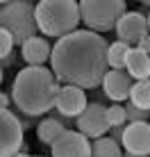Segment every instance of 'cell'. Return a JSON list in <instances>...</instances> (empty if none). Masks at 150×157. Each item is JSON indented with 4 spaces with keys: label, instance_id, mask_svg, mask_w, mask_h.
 Instances as JSON below:
<instances>
[{
    "label": "cell",
    "instance_id": "obj_1",
    "mask_svg": "<svg viewBox=\"0 0 150 157\" xmlns=\"http://www.w3.org/2000/svg\"><path fill=\"white\" fill-rule=\"evenodd\" d=\"M109 43L100 32L75 30L71 34L57 39L52 46L50 66L64 84H77L82 89L103 86V80L109 71L107 59Z\"/></svg>",
    "mask_w": 150,
    "mask_h": 157
},
{
    "label": "cell",
    "instance_id": "obj_2",
    "mask_svg": "<svg viewBox=\"0 0 150 157\" xmlns=\"http://www.w3.org/2000/svg\"><path fill=\"white\" fill-rule=\"evenodd\" d=\"M62 80L48 66H25L12 82V100L16 109L30 116H41L55 109Z\"/></svg>",
    "mask_w": 150,
    "mask_h": 157
},
{
    "label": "cell",
    "instance_id": "obj_3",
    "mask_svg": "<svg viewBox=\"0 0 150 157\" xmlns=\"http://www.w3.org/2000/svg\"><path fill=\"white\" fill-rule=\"evenodd\" d=\"M82 12L77 0H39L36 2V23L39 32L48 39H62L77 30Z\"/></svg>",
    "mask_w": 150,
    "mask_h": 157
},
{
    "label": "cell",
    "instance_id": "obj_4",
    "mask_svg": "<svg viewBox=\"0 0 150 157\" xmlns=\"http://www.w3.org/2000/svg\"><path fill=\"white\" fill-rule=\"evenodd\" d=\"M0 28L9 30L16 39V46H23L30 36L39 32L36 7L32 0H9L0 7Z\"/></svg>",
    "mask_w": 150,
    "mask_h": 157
},
{
    "label": "cell",
    "instance_id": "obj_5",
    "mask_svg": "<svg viewBox=\"0 0 150 157\" xmlns=\"http://www.w3.org/2000/svg\"><path fill=\"white\" fill-rule=\"evenodd\" d=\"M125 0H80L82 23L93 32H111L116 23L127 12Z\"/></svg>",
    "mask_w": 150,
    "mask_h": 157
},
{
    "label": "cell",
    "instance_id": "obj_6",
    "mask_svg": "<svg viewBox=\"0 0 150 157\" xmlns=\"http://www.w3.org/2000/svg\"><path fill=\"white\" fill-rule=\"evenodd\" d=\"M23 123L16 112L2 109L0 114V157H14L23 150Z\"/></svg>",
    "mask_w": 150,
    "mask_h": 157
},
{
    "label": "cell",
    "instance_id": "obj_7",
    "mask_svg": "<svg viewBox=\"0 0 150 157\" xmlns=\"http://www.w3.org/2000/svg\"><path fill=\"white\" fill-rule=\"evenodd\" d=\"M52 157H91L93 141L84 132H75V130H64L59 137L50 144Z\"/></svg>",
    "mask_w": 150,
    "mask_h": 157
},
{
    "label": "cell",
    "instance_id": "obj_8",
    "mask_svg": "<svg viewBox=\"0 0 150 157\" xmlns=\"http://www.w3.org/2000/svg\"><path fill=\"white\" fill-rule=\"evenodd\" d=\"M75 123H77V130L84 132L89 139L105 137L107 130H111L109 121H107V107L100 105V102H89L87 109L75 118Z\"/></svg>",
    "mask_w": 150,
    "mask_h": 157
},
{
    "label": "cell",
    "instance_id": "obj_9",
    "mask_svg": "<svg viewBox=\"0 0 150 157\" xmlns=\"http://www.w3.org/2000/svg\"><path fill=\"white\" fill-rule=\"evenodd\" d=\"M116 36L121 41L137 46L143 36L150 34V25H148V16H143V12H125L121 16V21L116 23Z\"/></svg>",
    "mask_w": 150,
    "mask_h": 157
},
{
    "label": "cell",
    "instance_id": "obj_10",
    "mask_svg": "<svg viewBox=\"0 0 150 157\" xmlns=\"http://www.w3.org/2000/svg\"><path fill=\"white\" fill-rule=\"evenodd\" d=\"M134 82L137 80L130 75L127 68H109L107 75H105V80H103V94L114 102L130 100Z\"/></svg>",
    "mask_w": 150,
    "mask_h": 157
},
{
    "label": "cell",
    "instance_id": "obj_11",
    "mask_svg": "<svg viewBox=\"0 0 150 157\" xmlns=\"http://www.w3.org/2000/svg\"><path fill=\"white\" fill-rule=\"evenodd\" d=\"M84 91H87V89H82V86H77V84H64L59 89V94H57L55 109L62 112L64 116L77 118L84 109H87V105H89Z\"/></svg>",
    "mask_w": 150,
    "mask_h": 157
},
{
    "label": "cell",
    "instance_id": "obj_12",
    "mask_svg": "<svg viewBox=\"0 0 150 157\" xmlns=\"http://www.w3.org/2000/svg\"><path fill=\"white\" fill-rule=\"evenodd\" d=\"M123 148L134 155H150V123L134 121L125 125V134L121 139Z\"/></svg>",
    "mask_w": 150,
    "mask_h": 157
},
{
    "label": "cell",
    "instance_id": "obj_13",
    "mask_svg": "<svg viewBox=\"0 0 150 157\" xmlns=\"http://www.w3.org/2000/svg\"><path fill=\"white\" fill-rule=\"evenodd\" d=\"M21 57L25 59V64L30 66H43L46 62H50L52 57V46L48 41V36H30L28 41L21 46Z\"/></svg>",
    "mask_w": 150,
    "mask_h": 157
},
{
    "label": "cell",
    "instance_id": "obj_14",
    "mask_svg": "<svg viewBox=\"0 0 150 157\" xmlns=\"http://www.w3.org/2000/svg\"><path fill=\"white\" fill-rule=\"evenodd\" d=\"M125 68L130 71V75L134 80H146L150 78V52L141 50V48H130V55H127V64Z\"/></svg>",
    "mask_w": 150,
    "mask_h": 157
},
{
    "label": "cell",
    "instance_id": "obj_15",
    "mask_svg": "<svg viewBox=\"0 0 150 157\" xmlns=\"http://www.w3.org/2000/svg\"><path fill=\"white\" fill-rule=\"evenodd\" d=\"M64 130H68V128L64 125V123H62L55 114H50V116H46L43 121L36 125V137H39L41 144H48V146H50V144L64 132Z\"/></svg>",
    "mask_w": 150,
    "mask_h": 157
},
{
    "label": "cell",
    "instance_id": "obj_16",
    "mask_svg": "<svg viewBox=\"0 0 150 157\" xmlns=\"http://www.w3.org/2000/svg\"><path fill=\"white\" fill-rule=\"evenodd\" d=\"M121 141L114 137H98L93 141V150H91V157H123Z\"/></svg>",
    "mask_w": 150,
    "mask_h": 157
},
{
    "label": "cell",
    "instance_id": "obj_17",
    "mask_svg": "<svg viewBox=\"0 0 150 157\" xmlns=\"http://www.w3.org/2000/svg\"><path fill=\"white\" fill-rule=\"evenodd\" d=\"M130 43L116 39L114 43H109V50H107V59H109V68H125L127 64V55H130Z\"/></svg>",
    "mask_w": 150,
    "mask_h": 157
},
{
    "label": "cell",
    "instance_id": "obj_18",
    "mask_svg": "<svg viewBox=\"0 0 150 157\" xmlns=\"http://www.w3.org/2000/svg\"><path fill=\"white\" fill-rule=\"evenodd\" d=\"M130 100L134 102L137 107L150 109V78H146V80H137L134 86H132Z\"/></svg>",
    "mask_w": 150,
    "mask_h": 157
},
{
    "label": "cell",
    "instance_id": "obj_19",
    "mask_svg": "<svg viewBox=\"0 0 150 157\" xmlns=\"http://www.w3.org/2000/svg\"><path fill=\"white\" fill-rule=\"evenodd\" d=\"M107 121H109V128H116V125H125L127 121V109L121 105H111L107 107Z\"/></svg>",
    "mask_w": 150,
    "mask_h": 157
},
{
    "label": "cell",
    "instance_id": "obj_20",
    "mask_svg": "<svg viewBox=\"0 0 150 157\" xmlns=\"http://www.w3.org/2000/svg\"><path fill=\"white\" fill-rule=\"evenodd\" d=\"M125 109H127V121H130V123H134V121H150V109L137 107L132 100L125 102Z\"/></svg>",
    "mask_w": 150,
    "mask_h": 157
},
{
    "label": "cell",
    "instance_id": "obj_21",
    "mask_svg": "<svg viewBox=\"0 0 150 157\" xmlns=\"http://www.w3.org/2000/svg\"><path fill=\"white\" fill-rule=\"evenodd\" d=\"M0 39H2V46H0V55L2 57H7V55H12V50L16 48V39H14V34L9 30H0Z\"/></svg>",
    "mask_w": 150,
    "mask_h": 157
},
{
    "label": "cell",
    "instance_id": "obj_22",
    "mask_svg": "<svg viewBox=\"0 0 150 157\" xmlns=\"http://www.w3.org/2000/svg\"><path fill=\"white\" fill-rule=\"evenodd\" d=\"M125 125H127V123H125ZM125 125H116V128H111V137L121 141V139H123V134H125Z\"/></svg>",
    "mask_w": 150,
    "mask_h": 157
},
{
    "label": "cell",
    "instance_id": "obj_23",
    "mask_svg": "<svg viewBox=\"0 0 150 157\" xmlns=\"http://www.w3.org/2000/svg\"><path fill=\"white\" fill-rule=\"evenodd\" d=\"M12 94H2L0 96V105H2V109H9V107H12Z\"/></svg>",
    "mask_w": 150,
    "mask_h": 157
},
{
    "label": "cell",
    "instance_id": "obj_24",
    "mask_svg": "<svg viewBox=\"0 0 150 157\" xmlns=\"http://www.w3.org/2000/svg\"><path fill=\"white\" fill-rule=\"evenodd\" d=\"M137 48H141V50L150 52V34H148V36H143V39H141V41L137 43Z\"/></svg>",
    "mask_w": 150,
    "mask_h": 157
},
{
    "label": "cell",
    "instance_id": "obj_25",
    "mask_svg": "<svg viewBox=\"0 0 150 157\" xmlns=\"http://www.w3.org/2000/svg\"><path fill=\"white\" fill-rule=\"evenodd\" d=\"M18 118H21V123H23V128H25V130L34 125V121H32L34 116H30V114H25V116H18Z\"/></svg>",
    "mask_w": 150,
    "mask_h": 157
},
{
    "label": "cell",
    "instance_id": "obj_26",
    "mask_svg": "<svg viewBox=\"0 0 150 157\" xmlns=\"http://www.w3.org/2000/svg\"><path fill=\"white\" fill-rule=\"evenodd\" d=\"M123 157H150V155H134V153H127V150H125V155H123Z\"/></svg>",
    "mask_w": 150,
    "mask_h": 157
},
{
    "label": "cell",
    "instance_id": "obj_27",
    "mask_svg": "<svg viewBox=\"0 0 150 157\" xmlns=\"http://www.w3.org/2000/svg\"><path fill=\"white\" fill-rule=\"evenodd\" d=\"M14 157H32V155H30V153H25V150H21V153H16Z\"/></svg>",
    "mask_w": 150,
    "mask_h": 157
},
{
    "label": "cell",
    "instance_id": "obj_28",
    "mask_svg": "<svg viewBox=\"0 0 150 157\" xmlns=\"http://www.w3.org/2000/svg\"><path fill=\"white\" fill-rule=\"evenodd\" d=\"M139 2H143V5H148V7H150V0H139Z\"/></svg>",
    "mask_w": 150,
    "mask_h": 157
},
{
    "label": "cell",
    "instance_id": "obj_29",
    "mask_svg": "<svg viewBox=\"0 0 150 157\" xmlns=\"http://www.w3.org/2000/svg\"><path fill=\"white\" fill-rule=\"evenodd\" d=\"M34 157H48V155H34Z\"/></svg>",
    "mask_w": 150,
    "mask_h": 157
},
{
    "label": "cell",
    "instance_id": "obj_30",
    "mask_svg": "<svg viewBox=\"0 0 150 157\" xmlns=\"http://www.w3.org/2000/svg\"><path fill=\"white\" fill-rule=\"evenodd\" d=\"M0 2H2V5H5V2H9V0H0Z\"/></svg>",
    "mask_w": 150,
    "mask_h": 157
},
{
    "label": "cell",
    "instance_id": "obj_31",
    "mask_svg": "<svg viewBox=\"0 0 150 157\" xmlns=\"http://www.w3.org/2000/svg\"><path fill=\"white\" fill-rule=\"evenodd\" d=\"M148 25H150V14H148Z\"/></svg>",
    "mask_w": 150,
    "mask_h": 157
},
{
    "label": "cell",
    "instance_id": "obj_32",
    "mask_svg": "<svg viewBox=\"0 0 150 157\" xmlns=\"http://www.w3.org/2000/svg\"><path fill=\"white\" fill-rule=\"evenodd\" d=\"M32 2H39V0H32Z\"/></svg>",
    "mask_w": 150,
    "mask_h": 157
}]
</instances>
